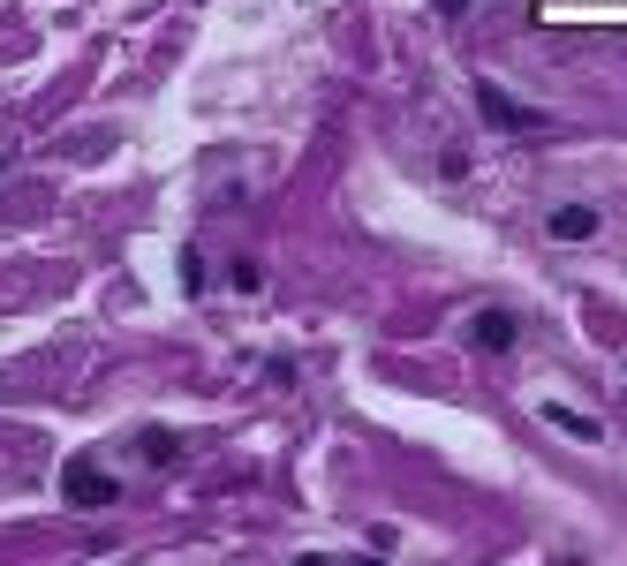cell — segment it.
Instances as JSON below:
<instances>
[{"mask_svg": "<svg viewBox=\"0 0 627 566\" xmlns=\"http://www.w3.org/2000/svg\"><path fill=\"white\" fill-rule=\"evenodd\" d=\"M61 499H68L76 514H99V506H114V499H122V483H114L91 453H76V461L61 468Z\"/></svg>", "mask_w": 627, "mask_h": 566, "instance_id": "1", "label": "cell"}, {"mask_svg": "<svg viewBox=\"0 0 627 566\" xmlns=\"http://www.w3.org/2000/svg\"><path fill=\"white\" fill-rule=\"evenodd\" d=\"M476 114H484L491 129H506V137H522V129H537V122H544L537 106H522V99H514V91H499L491 76H476Z\"/></svg>", "mask_w": 627, "mask_h": 566, "instance_id": "2", "label": "cell"}, {"mask_svg": "<svg viewBox=\"0 0 627 566\" xmlns=\"http://www.w3.org/2000/svg\"><path fill=\"white\" fill-rule=\"evenodd\" d=\"M514 332H522V325H514V310H476V325H469V340H476V348H491V355H506V348H514Z\"/></svg>", "mask_w": 627, "mask_h": 566, "instance_id": "3", "label": "cell"}, {"mask_svg": "<svg viewBox=\"0 0 627 566\" xmlns=\"http://www.w3.org/2000/svg\"><path fill=\"white\" fill-rule=\"evenodd\" d=\"M552 242H598V204H560L552 212Z\"/></svg>", "mask_w": 627, "mask_h": 566, "instance_id": "4", "label": "cell"}, {"mask_svg": "<svg viewBox=\"0 0 627 566\" xmlns=\"http://www.w3.org/2000/svg\"><path fill=\"white\" fill-rule=\"evenodd\" d=\"M544 424H560L575 445H598V438H605V424H598V416H582V408H544Z\"/></svg>", "mask_w": 627, "mask_h": 566, "instance_id": "5", "label": "cell"}, {"mask_svg": "<svg viewBox=\"0 0 627 566\" xmlns=\"http://www.w3.org/2000/svg\"><path fill=\"white\" fill-rule=\"evenodd\" d=\"M137 453H145L152 468H166V461H181V438H174V430H145V438H137Z\"/></svg>", "mask_w": 627, "mask_h": 566, "instance_id": "6", "label": "cell"}, {"mask_svg": "<svg viewBox=\"0 0 627 566\" xmlns=\"http://www.w3.org/2000/svg\"><path fill=\"white\" fill-rule=\"evenodd\" d=\"M296 566H333V559H325V552H303V559H296Z\"/></svg>", "mask_w": 627, "mask_h": 566, "instance_id": "7", "label": "cell"}, {"mask_svg": "<svg viewBox=\"0 0 627 566\" xmlns=\"http://www.w3.org/2000/svg\"><path fill=\"white\" fill-rule=\"evenodd\" d=\"M348 566H386V559H378V552H371V559H348Z\"/></svg>", "mask_w": 627, "mask_h": 566, "instance_id": "8", "label": "cell"}]
</instances>
